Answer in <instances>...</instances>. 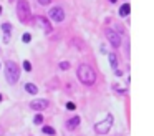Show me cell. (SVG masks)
<instances>
[{
	"label": "cell",
	"instance_id": "11",
	"mask_svg": "<svg viewBox=\"0 0 154 136\" xmlns=\"http://www.w3.org/2000/svg\"><path fill=\"white\" fill-rule=\"evenodd\" d=\"M129 12H131V5H129V3H124V5L119 8V15H121V17H128Z\"/></svg>",
	"mask_w": 154,
	"mask_h": 136
},
{
	"label": "cell",
	"instance_id": "3",
	"mask_svg": "<svg viewBox=\"0 0 154 136\" xmlns=\"http://www.w3.org/2000/svg\"><path fill=\"white\" fill-rule=\"evenodd\" d=\"M111 126H113V116L108 115L103 121H100V123H96V124H94V129H96V133H98V135H106V133H109Z\"/></svg>",
	"mask_w": 154,
	"mask_h": 136
},
{
	"label": "cell",
	"instance_id": "17",
	"mask_svg": "<svg viewBox=\"0 0 154 136\" xmlns=\"http://www.w3.org/2000/svg\"><path fill=\"white\" fill-rule=\"evenodd\" d=\"M23 70L30 71V70H32V63H30V61H23Z\"/></svg>",
	"mask_w": 154,
	"mask_h": 136
},
{
	"label": "cell",
	"instance_id": "4",
	"mask_svg": "<svg viewBox=\"0 0 154 136\" xmlns=\"http://www.w3.org/2000/svg\"><path fill=\"white\" fill-rule=\"evenodd\" d=\"M17 15L22 22H25L30 15V7H28V2L27 0H18L17 2Z\"/></svg>",
	"mask_w": 154,
	"mask_h": 136
},
{
	"label": "cell",
	"instance_id": "16",
	"mask_svg": "<svg viewBox=\"0 0 154 136\" xmlns=\"http://www.w3.org/2000/svg\"><path fill=\"white\" fill-rule=\"evenodd\" d=\"M22 40L25 41V43H30V40H32V35H30V33H23Z\"/></svg>",
	"mask_w": 154,
	"mask_h": 136
},
{
	"label": "cell",
	"instance_id": "10",
	"mask_svg": "<svg viewBox=\"0 0 154 136\" xmlns=\"http://www.w3.org/2000/svg\"><path fill=\"white\" fill-rule=\"evenodd\" d=\"M25 91H27V93H30V95H37L38 88L35 86L33 83H25Z\"/></svg>",
	"mask_w": 154,
	"mask_h": 136
},
{
	"label": "cell",
	"instance_id": "5",
	"mask_svg": "<svg viewBox=\"0 0 154 136\" xmlns=\"http://www.w3.org/2000/svg\"><path fill=\"white\" fill-rule=\"evenodd\" d=\"M48 15H50V18H52L55 23H60V22L65 20V10L61 7H53L48 12Z\"/></svg>",
	"mask_w": 154,
	"mask_h": 136
},
{
	"label": "cell",
	"instance_id": "12",
	"mask_svg": "<svg viewBox=\"0 0 154 136\" xmlns=\"http://www.w3.org/2000/svg\"><path fill=\"white\" fill-rule=\"evenodd\" d=\"M109 63H111V67H113V68H118V60H116V55L109 53Z\"/></svg>",
	"mask_w": 154,
	"mask_h": 136
},
{
	"label": "cell",
	"instance_id": "22",
	"mask_svg": "<svg viewBox=\"0 0 154 136\" xmlns=\"http://www.w3.org/2000/svg\"><path fill=\"white\" fill-rule=\"evenodd\" d=\"M2 98H3V96H2V95H0V101H2Z\"/></svg>",
	"mask_w": 154,
	"mask_h": 136
},
{
	"label": "cell",
	"instance_id": "20",
	"mask_svg": "<svg viewBox=\"0 0 154 136\" xmlns=\"http://www.w3.org/2000/svg\"><path fill=\"white\" fill-rule=\"evenodd\" d=\"M50 2H52V0H38V3H40V5H48Z\"/></svg>",
	"mask_w": 154,
	"mask_h": 136
},
{
	"label": "cell",
	"instance_id": "7",
	"mask_svg": "<svg viewBox=\"0 0 154 136\" xmlns=\"http://www.w3.org/2000/svg\"><path fill=\"white\" fill-rule=\"evenodd\" d=\"M47 106H48L47 100H33V101L30 103V108L35 109V111H43Z\"/></svg>",
	"mask_w": 154,
	"mask_h": 136
},
{
	"label": "cell",
	"instance_id": "18",
	"mask_svg": "<svg viewBox=\"0 0 154 136\" xmlns=\"http://www.w3.org/2000/svg\"><path fill=\"white\" fill-rule=\"evenodd\" d=\"M60 68H61V70H68V68H70V63H68V61H61Z\"/></svg>",
	"mask_w": 154,
	"mask_h": 136
},
{
	"label": "cell",
	"instance_id": "2",
	"mask_svg": "<svg viewBox=\"0 0 154 136\" xmlns=\"http://www.w3.org/2000/svg\"><path fill=\"white\" fill-rule=\"evenodd\" d=\"M5 76H7V82L10 85H15L17 80L20 78V68L17 67L15 61H7L5 63Z\"/></svg>",
	"mask_w": 154,
	"mask_h": 136
},
{
	"label": "cell",
	"instance_id": "23",
	"mask_svg": "<svg viewBox=\"0 0 154 136\" xmlns=\"http://www.w3.org/2000/svg\"><path fill=\"white\" fill-rule=\"evenodd\" d=\"M0 14H2V7H0Z\"/></svg>",
	"mask_w": 154,
	"mask_h": 136
},
{
	"label": "cell",
	"instance_id": "21",
	"mask_svg": "<svg viewBox=\"0 0 154 136\" xmlns=\"http://www.w3.org/2000/svg\"><path fill=\"white\" fill-rule=\"evenodd\" d=\"M109 2H111V3H114V2H116V0H109Z\"/></svg>",
	"mask_w": 154,
	"mask_h": 136
},
{
	"label": "cell",
	"instance_id": "1",
	"mask_svg": "<svg viewBox=\"0 0 154 136\" xmlns=\"http://www.w3.org/2000/svg\"><path fill=\"white\" fill-rule=\"evenodd\" d=\"M76 75H78V80L81 83H85V85H93L96 82V71L90 65H80Z\"/></svg>",
	"mask_w": 154,
	"mask_h": 136
},
{
	"label": "cell",
	"instance_id": "13",
	"mask_svg": "<svg viewBox=\"0 0 154 136\" xmlns=\"http://www.w3.org/2000/svg\"><path fill=\"white\" fill-rule=\"evenodd\" d=\"M43 133H45V135H55V129L52 128V126H43Z\"/></svg>",
	"mask_w": 154,
	"mask_h": 136
},
{
	"label": "cell",
	"instance_id": "19",
	"mask_svg": "<svg viewBox=\"0 0 154 136\" xmlns=\"http://www.w3.org/2000/svg\"><path fill=\"white\" fill-rule=\"evenodd\" d=\"M66 109H76V106H75V103L68 101V103H66Z\"/></svg>",
	"mask_w": 154,
	"mask_h": 136
},
{
	"label": "cell",
	"instance_id": "6",
	"mask_svg": "<svg viewBox=\"0 0 154 136\" xmlns=\"http://www.w3.org/2000/svg\"><path fill=\"white\" fill-rule=\"evenodd\" d=\"M106 38L109 40V43L113 45L114 48H118L121 45V37H119V33H116L114 30H111V28H108L106 30Z\"/></svg>",
	"mask_w": 154,
	"mask_h": 136
},
{
	"label": "cell",
	"instance_id": "9",
	"mask_svg": "<svg viewBox=\"0 0 154 136\" xmlns=\"http://www.w3.org/2000/svg\"><path fill=\"white\" fill-rule=\"evenodd\" d=\"M78 124H80V118H78V116H75V118H71V120H68V121H66V128L68 129H75Z\"/></svg>",
	"mask_w": 154,
	"mask_h": 136
},
{
	"label": "cell",
	"instance_id": "15",
	"mask_svg": "<svg viewBox=\"0 0 154 136\" xmlns=\"http://www.w3.org/2000/svg\"><path fill=\"white\" fill-rule=\"evenodd\" d=\"M2 30H3L5 33H10V30H12V25H10V23H5V25H2Z\"/></svg>",
	"mask_w": 154,
	"mask_h": 136
},
{
	"label": "cell",
	"instance_id": "14",
	"mask_svg": "<svg viewBox=\"0 0 154 136\" xmlns=\"http://www.w3.org/2000/svg\"><path fill=\"white\" fill-rule=\"evenodd\" d=\"M33 123H35V124H41V123H43V116H41V115H37V116L33 118Z\"/></svg>",
	"mask_w": 154,
	"mask_h": 136
},
{
	"label": "cell",
	"instance_id": "8",
	"mask_svg": "<svg viewBox=\"0 0 154 136\" xmlns=\"http://www.w3.org/2000/svg\"><path fill=\"white\" fill-rule=\"evenodd\" d=\"M37 23H38L41 28H45V32H50V30H52V25H50L48 20L43 18V17H37Z\"/></svg>",
	"mask_w": 154,
	"mask_h": 136
}]
</instances>
